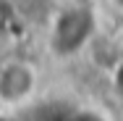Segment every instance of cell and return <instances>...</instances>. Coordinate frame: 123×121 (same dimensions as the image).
<instances>
[{
  "label": "cell",
  "mask_w": 123,
  "mask_h": 121,
  "mask_svg": "<svg viewBox=\"0 0 123 121\" xmlns=\"http://www.w3.org/2000/svg\"><path fill=\"white\" fill-rule=\"evenodd\" d=\"M92 32L94 13L71 0V5H66V11H60L52 24V48L60 55H74L89 42Z\"/></svg>",
  "instance_id": "1"
},
{
  "label": "cell",
  "mask_w": 123,
  "mask_h": 121,
  "mask_svg": "<svg viewBox=\"0 0 123 121\" xmlns=\"http://www.w3.org/2000/svg\"><path fill=\"white\" fill-rule=\"evenodd\" d=\"M39 90V71L24 58H11L0 66V105L16 111L26 105Z\"/></svg>",
  "instance_id": "2"
},
{
  "label": "cell",
  "mask_w": 123,
  "mask_h": 121,
  "mask_svg": "<svg viewBox=\"0 0 123 121\" xmlns=\"http://www.w3.org/2000/svg\"><path fill=\"white\" fill-rule=\"evenodd\" d=\"M13 19H16V8H13V3H11V0H0V40L11 32Z\"/></svg>",
  "instance_id": "3"
},
{
  "label": "cell",
  "mask_w": 123,
  "mask_h": 121,
  "mask_svg": "<svg viewBox=\"0 0 123 121\" xmlns=\"http://www.w3.org/2000/svg\"><path fill=\"white\" fill-rule=\"evenodd\" d=\"M0 121H16V119L11 116V111H8V108H3V105H0Z\"/></svg>",
  "instance_id": "4"
},
{
  "label": "cell",
  "mask_w": 123,
  "mask_h": 121,
  "mask_svg": "<svg viewBox=\"0 0 123 121\" xmlns=\"http://www.w3.org/2000/svg\"><path fill=\"white\" fill-rule=\"evenodd\" d=\"M107 3H110V5H113L118 13H123V0H107Z\"/></svg>",
  "instance_id": "5"
}]
</instances>
